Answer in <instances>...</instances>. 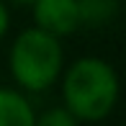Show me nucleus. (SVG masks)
Here are the masks:
<instances>
[{
    "label": "nucleus",
    "instance_id": "obj_1",
    "mask_svg": "<svg viewBox=\"0 0 126 126\" xmlns=\"http://www.w3.org/2000/svg\"><path fill=\"white\" fill-rule=\"evenodd\" d=\"M57 85L62 93V106L80 124H98L108 118L116 111L121 95L116 67L95 54L77 57L75 62L64 64Z\"/></svg>",
    "mask_w": 126,
    "mask_h": 126
},
{
    "label": "nucleus",
    "instance_id": "obj_2",
    "mask_svg": "<svg viewBox=\"0 0 126 126\" xmlns=\"http://www.w3.org/2000/svg\"><path fill=\"white\" fill-rule=\"evenodd\" d=\"M64 44L36 26L16 33L8 49V72L21 93H47L62 77Z\"/></svg>",
    "mask_w": 126,
    "mask_h": 126
},
{
    "label": "nucleus",
    "instance_id": "obj_3",
    "mask_svg": "<svg viewBox=\"0 0 126 126\" xmlns=\"http://www.w3.org/2000/svg\"><path fill=\"white\" fill-rule=\"evenodd\" d=\"M28 8H31L33 26L57 39H67L82 28L77 0H33Z\"/></svg>",
    "mask_w": 126,
    "mask_h": 126
},
{
    "label": "nucleus",
    "instance_id": "obj_4",
    "mask_svg": "<svg viewBox=\"0 0 126 126\" xmlns=\"http://www.w3.org/2000/svg\"><path fill=\"white\" fill-rule=\"evenodd\" d=\"M36 108L18 88H0V126H33Z\"/></svg>",
    "mask_w": 126,
    "mask_h": 126
},
{
    "label": "nucleus",
    "instance_id": "obj_5",
    "mask_svg": "<svg viewBox=\"0 0 126 126\" xmlns=\"http://www.w3.org/2000/svg\"><path fill=\"white\" fill-rule=\"evenodd\" d=\"M77 8H80V26L100 28L116 18L118 0H77Z\"/></svg>",
    "mask_w": 126,
    "mask_h": 126
},
{
    "label": "nucleus",
    "instance_id": "obj_6",
    "mask_svg": "<svg viewBox=\"0 0 126 126\" xmlns=\"http://www.w3.org/2000/svg\"><path fill=\"white\" fill-rule=\"evenodd\" d=\"M33 126H80V121L64 106H49V108H44L41 113H36Z\"/></svg>",
    "mask_w": 126,
    "mask_h": 126
},
{
    "label": "nucleus",
    "instance_id": "obj_7",
    "mask_svg": "<svg viewBox=\"0 0 126 126\" xmlns=\"http://www.w3.org/2000/svg\"><path fill=\"white\" fill-rule=\"evenodd\" d=\"M8 31H10V8L0 0V41L8 36Z\"/></svg>",
    "mask_w": 126,
    "mask_h": 126
},
{
    "label": "nucleus",
    "instance_id": "obj_8",
    "mask_svg": "<svg viewBox=\"0 0 126 126\" xmlns=\"http://www.w3.org/2000/svg\"><path fill=\"white\" fill-rule=\"evenodd\" d=\"M5 5H31L33 0H3Z\"/></svg>",
    "mask_w": 126,
    "mask_h": 126
}]
</instances>
